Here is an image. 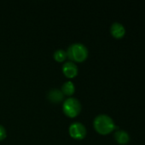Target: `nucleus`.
Instances as JSON below:
<instances>
[{
    "mask_svg": "<svg viewBox=\"0 0 145 145\" xmlns=\"http://www.w3.org/2000/svg\"><path fill=\"white\" fill-rule=\"evenodd\" d=\"M115 138L119 144L126 145L130 142V135L124 130H118L115 133Z\"/></svg>",
    "mask_w": 145,
    "mask_h": 145,
    "instance_id": "obj_8",
    "label": "nucleus"
},
{
    "mask_svg": "<svg viewBox=\"0 0 145 145\" xmlns=\"http://www.w3.org/2000/svg\"><path fill=\"white\" fill-rule=\"evenodd\" d=\"M111 35L115 38H122L126 34V28L119 22H115L110 27Z\"/></svg>",
    "mask_w": 145,
    "mask_h": 145,
    "instance_id": "obj_7",
    "label": "nucleus"
},
{
    "mask_svg": "<svg viewBox=\"0 0 145 145\" xmlns=\"http://www.w3.org/2000/svg\"><path fill=\"white\" fill-rule=\"evenodd\" d=\"M93 127L95 130L102 135H107L112 133L116 126L114 120L108 115L102 114L95 117L93 121Z\"/></svg>",
    "mask_w": 145,
    "mask_h": 145,
    "instance_id": "obj_1",
    "label": "nucleus"
},
{
    "mask_svg": "<svg viewBox=\"0 0 145 145\" xmlns=\"http://www.w3.org/2000/svg\"><path fill=\"white\" fill-rule=\"evenodd\" d=\"M47 99L54 104H58L64 99V94L62 92L57 88L50 89L47 93Z\"/></svg>",
    "mask_w": 145,
    "mask_h": 145,
    "instance_id": "obj_6",
    "label": "nucleus"
},
{
    "mask_svg": "<svg viewBox=\"0 0 145 145\" xmlns=\"http://www.w3.org/2000/svg\"><path fill=\"white\" fill-rule=\"evenodd\" d=\"M68 133H69V135L73 138L81 140V139L85 138L87 132H86V128H85V125H83L81 122L76 121L70 125V127L68 128Z\"/></svg>",
    "mask_w": 145,
    "mask_h": 145,
    "instance_id": "obj_4",
    "label": "nucleus"
},
{
    "mask_svg": "<svg viewBox=\"0 0 145 145\" xmlns=\"http://www.w3.org/2000/svg\"><path fill=\"white\" fill-rule=\"evenodd\" d=\"M78 66L72 61H67L62 65V72L68 78H73L78 75Z\"/></svg>",
    "mask_w": 145,
    "mask_h": 145,
    "instance_id": "obj_5",
    "label": "nucleus"
},
{
    "mask_svg": "<svg viewBox=\"0 0 145 145\" xmlns=\"http://www.w3.org/2000/svg\"><path fill=\"white\" fill-rule=\"evenodd\" d=\"M61 91L62 92L64 96H71L75 93V85L73 82L68 81L62 84Z\"/></svg>",
    "mask_w": 145,
    "mask_h": 145,
    "instance_id": "obj_9",
    "label": "nucleus"
},
{
    "mask_svg": "<svg viewBox=\"0 0 145 145\" xmlns=\"http://www.w3.org/2000/svg\"><path fill=\"white\" fill-rule=\"evenodd\" d=\"M54 59L57 61V62H63L65 61V59L68 58L67 56V52L63 49H57L54 52L53 54Z\"/></svg>",
    "mask_w": 145,
    "mask_h": 145,
    "instance_id": "obj_10",
    "label": "nucleus"
},
{
    "mask_svg": "<svg viewBox=\"0 0 145 145\" xmlns=\"http://www.w3.org/2000/svg\"><path fill=\"white\" fill-rule=\"evenodd\" d=\"M6 135H7V133H6L5 128L3 127V126L0 125V141L3 140L6 138Z\"/></svg>",
    "mask_w": 145,
    "mask_h": 145,
    "instance_id": "obj_11",
    "label": "nucleus"
},
{
    "mask_svg": "<svg viewBox=\"0 0 145 145\" xmlns=\"http://www.w3.org/2000/svg\"><path fill=\"white\" fill-rule=\"evenodd\" d=\"M67 56L68 58L73 63L83 62L85 61L89 54L88 48L85 45L80 42L72 43L67 49Z\"/></svg>",
    "mask_w": 145,
    "mask_h": 145,
    "instance_id": "obj_2",
    "label": "nucleus"
},
{
    "mask_svg": "<svg viewBox=\"0 0 145 145\" xmlns=\"http://www.w3.org/2000/svg\"><path fill=\"white\" fill-rule=\"evenodd\" d=\"M81 108L82 106L79 100L73 97H69L67 99L62 105V110L64 114L70 118L76 117L80 113Z\"/></svg>",
    "mask_w": 145,
    "mask_h": 145,
    "instance_id": "obj_3",
    "label": "nucleus"
}]
</instances>
